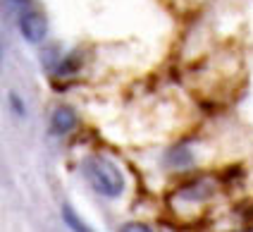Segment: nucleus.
Masks as SVG:
<instances>
[{
	"instance_id": "nucleus-3",
	"label": "nucleus",
	"mask_w": 253,
	"mask_h": 232,
	"mask_svg": "<svg viewBox=\"0 0 253 232\" xmlns=\"http://www.w3.org/2000/svg\"><path fill=\"white\" fill-rule=\"evenodd\" d=\"M215 185H212V180L208 177H196V180H191V182H186L182 187L177 189L174 194H172V201H182V203H206L211 201L212 196H215Z\"/></svg>"
},
{
	"instance_id": "nucleus-6",
	"label": "nucleus",
	"mask_w": 253,
	"mask_h": 232,
	"mask_svg": "<svg viewBox=\"0 0 253 232\" xmlns=\"http://www.w3.org/2000/svg\"><path fill=\"white\" fill-rule=\"evenodd\" d=\"M82 70V55L79 53H67L57 60V65L53 67V74L55 77H72L74 72Z\"/></svg>"
},
{
	"instance_id": "nucleus-2",
	"label": "nucleus",
	"mask_w": 253,
	"mask_h": 232,
	"mask_svg": "<svg viewBox=\"0 0 253 232\" xmlns=\"http://www.w3.org/2000/svg\"><path fill=\"white\" fill-rule=\"evenodd\" d=\"M17 27H19V34L24 36V41L29 44H41L48 36V19L36 7H29L22 15H17Z\"/></svg>"
},
{
	"instance_id": "nucleus-4",
	"label": "nucleus",
	"mask_w": 253,
	"mask_h": 232,
	"mask_svg": "<svg viewBox=\"0 0 253 232\" xmlns=\"http://www.w3.org/2000/svg\"><path fill=\"white\" fill-rule=\"evenodd\" d=\"M74 127H77V113H74L72 108L60 105V108L53 110V115H50V132H53L55 137L70 134Z\"/></svg>"
},
{
	"instance_id": "nucleus-1",
	"label": "nucleus",
	"mask_w": 253,
	"mask_h": 232,
	"mask_svg": "<svg viewBox=\"0 0 253 232\" xmlns=\"http://www.w3.org/2000/svg\"><path fill=\"white\" fill-rule=\"evenodd\" d=\"M82 170H84L88 185L93 187V191H98L100 196L117 199L126 189V180L122 175V170L115 165L113 160L103 158V156H88V158H84Z\"/></svg>"
},
{
	"instance_id": "nucleus-7",
	"label": "nucleus",
	"mask_w": 253,
	"mask_h": 232,
	"mask_svg": "<svg viewBox=\"0 0 253 232\" xmlns=\"http://www.w3.org/2000/svg\"><path fill=\"white\" fill-rule=\"evenodd\" d=\"M62 218H65V223L70 225L72 232H93V230H91V228H88V225L84 223V220H82V218H79L77 213H74V211H72L70 206H62Z\"/></svg>"
},
{
	"instance_id": "nucleus-10",
	"label": "nucleus",
	"mask_w": 253,
	"mask_h": 232,
	"mask_svg": "<svg viewBox=\"0 0 253 232\" xmlns=\"http://www.w3.org/2000/svg\"><path fill=\"white\" fill-rule=\"evenodd\" d=\"M234 232H253V228H241V230H234Z\"/></svg>"
},
{
	"instance_id": "nucleus-9",
	"label": "nucleus",
	"mask_w": 253,
	"mask_h": 232,
	"mask_svg": "<svg viewBox=\"0 0 253 232\" xmlns=\"http://www.w3.org/2000/svg\"><path fill=\"white\" fill-rule=\"evenodd\" d=\"M122 232H153L146 223H126L125 228H122Z\"/></svg>"
},
{
	"instance_id": "nucleus-8",
	"label": "nucleus",
	"mask_w": 253,
	"mask_h": 232,
	"mask_svg": "<svg viewBox=\"0 0 253 232\" xmlns=\"http://www.w3.org/2000/svg\"><path fill=\"white\" fill-rule=\"evenodd\" d=\"M5 2H7V7L12 10L14 15H22V12L29 10V7H36L34 0H5Z\"/></svg>"
},
{
	"instance_id": "nucleus-5",
	"label": "nucleus",
	"mask_w": 253,
	"mask_h": 232,
	"mask_svg": "<svg viewBox=\"0 0 253 232\" xmlns=\"http://www.w3.org/2000/svg\"><path fill=\"white\" fill-rule=\"evenodd\" d=\"M165 163L174 170H186L194 165V151L189 146H174L165 153Z\"/></svg>"
}]
</instances>
